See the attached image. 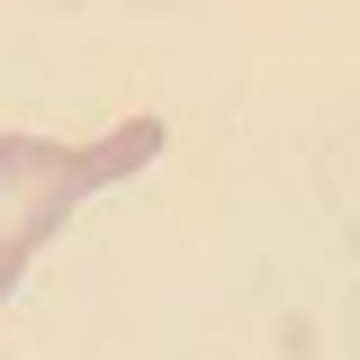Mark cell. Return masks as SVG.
<instances>
[{
    "label": "cell",
    "instance_id": "6da1fadb",
    "mask_svg": "<svg viewBox=\"0 0 360 360\" xmlns=\"http://www.w3.org/2000/svg\"><path fill=\"white\" fill-rule=\"evenodd\" d=\"M153 153H162V117H117V127L90 135V144L0 135V307H9V288L27 279V262L63 234V217H72L82 198H99V189L135 180Z\"/></svg>",
    "mask_w": 360,
    "mask_h": 360
}]
</instances>
